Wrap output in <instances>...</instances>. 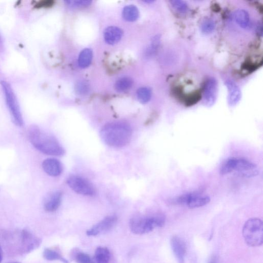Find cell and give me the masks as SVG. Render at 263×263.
<instances>
[{"label":"cell","mask_w":263,"mask_h":263,"mask_svg":"<svg viewBox=\"0 0 263 263\" xmlns=\"http://www.w3.org/2000/svg\"><path fill=\"white\" fill-rule=\"evenodd\" d=\"M100 138L108 146L121 148L127 145L133 136V129L125 122L116 121L108 123L101 129Z\"/></svg>","instance_id":"obj_1"},{"label":"cell","mask_w":263,"mask_h":263,"mask_svg":"<svg viewBox=\"0 0 263 263\" xmlns=\"http://www.w3.org/2000/svg\"><path fill=\"white\" fill-rule=\"evenodd\" d=\"M28 136L32 145L41 152L57 156L64 155L65 150L57 139L43 133L38 126L33 125L30 127Z\"/></svg>","instance_id":"obj_2"},{"label":"cell","mask_w":263,"mask_h":263,"mask_svg":"<svg viewBox=\"0 0 263 263\" xmlns=\"http://www.w3.org/2000/svg\"><path fill=\"white\" fill-rule=\"evenodd\" d=\"M166 222L164 216L155 215L152 216H136L131 219L129 227L136 234L148 233L155 228L163 226Z\"/></svg>","instance_id":"obj_3"},{"label":"cell","mask_w":263,"mask_h":263,"mask_svg":"<svg viewBox=\"0 0 263 263\" xmlns=\"http://www.w3.org/2000/svg\"><path fill=\"white\" fill-rule=\"evenodd\" d=\"M243 235L246 243L249 246L257 247L261 245L263 240L262 221L257 218L248 220L244 226Z\"/></svg>","instance_id":"obj_4"},{"label":"cell","mask_w":263,"mask_h":263,"mask_svg":"<svg viewBox=\"0 0 263 263\" xmlns=\"http://www.w3.org/2000/svg\"><path fill=\"white\" fill-rule=\"evenodd\" d=\"M1 85L5 96L8 108L14 122L19 126H22L23 124V117L20 105L16 94L11 86L8 82L2 81Z\"/></svg>","instance_id":"obj_5"},{"label":"cell","mask_w":263,"mask_h":263,"mask_svg":"<svg viewBox=\"0 0 263 263\" xmlns=\"http://www.w3.org/2000/svg\"><path fill=\"white\" fill-rule=\"evenodd\" d=\"M68 185L75 192L86 196H93L96 190L87 179L77 175H72L67 180Z\"/></svg>","instance_id":"obj_6"},{"label":"cell","mask_w":263,"mask_h":263,"mask_svg":"<svg viewBox=\"0 0 263 263\" xmlns=\"http://www.w3.org/2000/svg\"><path fill=\"white\" fill-rule=\"evenodd\" d=\"M20 238V251L22 253H29L38 248L41 244V239L28 230L21 231Z\"/></svg>","instance_id":"obj_7"},{"label":"cell","mask_w":263,"mask_h":263,"mask_svg":"<svg viewBox=\"0 0 263 263\" xmlns=\"http://www.w3.org/2000/svg\"><path fill=\"white\" fill-rule=\"evenodd\" d=\"M218 93V82L215 78H210L205 83L203 93V102L205 106L210 108L215 104Z\"/></svg>","instance_id":"obj_8"},{"label":"cell","mask_w":263,"mask_h":263,"mask_svg":"<svg viewBox=\"0 0 263 263\" xmlns=\"http://www.w3.org/2000/svg\"><path fill=\"white\" fill-rule=\"evenodd\" d=\"M234 171L242 176L248 178L254 177L258 174L257 166L243 158L235 157L233 172Z\"/></svg>","instance_id":"obj_9"},{"label":"cell","mask_w":263,"mask_h":263,"mask_svg":"<svg viewBox=\"0 0 263 263\" xmlns=\"http://www.w3.org/2000/svg\"><path fill=\"white\" fill-rule=\"evenodd\" d=\"M117 221V217L116 216L107 217L88 230L87 234L88 236H96L107 232L115 226Z\"/></svg>","instance_id":"obj_10"},{"label":"cell","mask_w":263,"mask_h":263,"mask_svg":"<svg viewBox=\"0 0 263 263\" xmlns=\"http://www.w3.org/2000/svg\"><path fill=\"white\" fill-rule=\"evenodd\" d=\"M225 84L228 90V103L230 107H234L241 100L242 92L241 89L237 84L231 80H227Z\"/></svg>","instance_id":"obj_11"},{"label":"cell","mask_w":263,"mask_h":263,"mask_svg":"<svg viewBox=\"0 0 263 263\" xmlns=\"http://www.w3.org/2000/svg\"><path fill=\"white\" fill-rule=\"evenodd\" d=\"M173 252L179 263H185L187 252V246L185 242L177 236H173L171 240Z\"/></svg>","instance_id":"obj_12"},{"label":"cell","mask_w":263,"mask_h":263,"mask_svg":"<svg viewBox=\"0 0 263 263\" xmlns=\"http://www.w3.org/2000/svg\"><path fill=\"white\" fill-rule=\"evenodd\" d=\"M42 168L44 172L51 176H58L63 171V167L59 161L55 159H48L44 160L42 163Z\"/></svg>","instance_id":"obj_13"},{"label":"cell","mask_w":263,"mask_h":263,"mask_svg":"<svg viewBox=\"0 0 263 263\" xmlns=\"http://www.w3.org/2000/svg\"><path fill=\"white\" fill-rule=\"evenodd\" d=\"M62 193L56 191L50 194L45 201L44 208L46 212L53 213L56 211L61 203Z\"/></svg>","instance_id":"obj_14"},{"label":"cell","mask_w":263,"mask_h":263,"mask_svg":"<svg viewBox=\"0 0 263 263\" xmlns=\"http://www.w3.org/2000/svg\"><path fill=\"white\" fill-rule=\"evenodd\" d=\"M234 19L235 23L241 29L248 30L251 27L250 16L248 13L243 9H239L234 13Z\"/></svg>","instance_id":"obj_15"},{"label":"cell","mask_w":263,"mask_h":263,"mask_svg":"<svg viewBox=\"0 0 263 263\" xmlns=\"http://www.w3.org/2000/svg\"><path fill=\"white\" fill-rule=\"evenodd\" d=\"M122 32L115 26H110L104 32L105 41L110 45H114L118 43L122 36Z\"/></svg>","instance_id":"obj_16"},{"label":"cell","mask_w":263,"mask_h":263,"mask_svg":"<svg viewBox=\"0 0 263 263\" xmlns=\"http://www.w3.org/2000/svg\"><path fill=\"white\" fill-rule=\"evenodd\" d=\"M210 202V198L209 196L203 195L198 192H194L186 205L190 209H194L203 207L207 205Z\"/></svg>","instance_id":"obj_17"},{"label":"cell","mask_w":263,"mask_h":263,"mask_svg":"<svg viewBox=\"0 0 263 263\" xmlns=\"http://www.w3.org/2000/svg\"><path fill=\"white\" fill-rule=\"evenodd\" d=\"M93 59V51L90 48L84 49L79 56L78 64L82 68L88 67Z\"/></svg>","instance_id":"obj_18"},{"label":"cell","mask_w":263,"mask_h":263,"mask_svg":"<svg viewBox=\"0 0 263 263\" xmlns=\"http://www.w3.org/2000/svg\"><path fill=\"white\" fill-rule=\"evenodd\" d=\"M110 258V252L107 248L100 247L96 250L95 253L96 263H109Z\"/></svg>","instance_id":"obj_19"},{"label":"cell","mask_w":263,"mask_h":263,"mask_svg":"<svg viewBox=\"0 0 263 263\" xmlns=\"http://www.w3.org/2000/svg\"><path fill=\"white\" fill-rule=\"evenodd\" d=\"M124 19L129 22H134L138 20L140 13L138 9L135 6L130 5L125 7L122 13Z\"/></svg>","instance_id":"obj_20"},{"label":"cell","mask_w":263,"mask_h":263,"mask_svg":"<svg viewBox=\"0 0 263 263\" xmlns=\"http://www.w3.org/2000/svg\"><path fill=\"white\" fill-rule=\"evenodd\" d=\"M43 257L48 260H60L63 263H69V261L64 258L57 251L49 248L44 249L43 253Z\"/></svg>","instance_id":"obj_21"},{"label":"cell","mask_w":263,"mask_h":263,"mask_svg":"<svg viewBox=\"0 0 263 263\" xmlns=\"http://www.w3.org/2000/svg\"><path fill=\"white\" fill-rule=\"evenodd\" d=\"M133 84L134 82L131 78L123 77L116 82L115 87L117 92H124L130 89Z\"/></svg>","instance_id":"obj_22"},{"label":"cell","mask_w":263,"mask_h":263,"mask_svg":"<svg viewBox=\"0 0 263 263\" xmlns=\"http://www.w3.org/2000/svg\"><path fill=\"white\" fill-rule=\"evenodd\" d=\"M216 24L212 19H208L203 21L201 26V29L203 33L208 35L212 33L215 30Z\"/></svg>","instance_id":"obj_23"},{"label":"cell","mask_w":263,"mask_h":263,"mask_svg":"<svg viewBox=\"0 0 263 263\" xmlns=\"http://www.w3.org/2000/svg\"><path fill=\"white\" fill-rule=\"evenodd\" d=\"M137 96L141 103H147L151 98L152 92L149 88L143 87L138 90Z\"/></svg>","instance_id":"obj_24"},{"label":"cell","mask_w":263,"mask_h":263,"mask_svg":"<svg viewBox=\"0 0 263 263\" xmlns=\"http://www.w3.org/2000/svg\"><path fill=\"white\" fill-rule=\"evenodd\" d=\"M161 43V38L159 35L154 36L152 39L151 44L147 49V54L149 56H151L155 53V52L159 47Z\"/></svg>","instance_id":"obj_25"},{"label":"cell","mask_w":263,"mask_h":263,"mask_svg":"<svg viewBox=\"0 0 263 263\" xmlns=\"http://www.w3.org/2000/svg\"><path fill=\"white\" fill-rule=\"evenodd\" d=\"M172 7L177 12L180 13H185L188 8L187 4L180 0H172L170 2Z\"/></svg>","instance_id":"obj_26"},{"label":"cell","mask_w":263,"mask_h":263,"mask_svg":"<svg viewBox=\"0 0 263 263\" xmlns=\"http://www.w3.org/2000/svg\"><path fill=\"white\" fill-rule=\"evenodd\" d=\"M75 259L78 263H94L92 257L89 254L83 252L76 253Z\"/></svg>","instance_id":"obj_27"},{"label":"cell","mask_w":263,"mask_h":263,"mask_svg":"<svg viewBox=\"0 0 263 263\" xmlns=\"http://www.w3.org/2000/svg\"><path fill=\"white\" fill-rule=\"evenodd\" d=\"M76 90L79 94L85 95L88 93L90 87L87 83L81 82L77 85Z\"/></svg>","instance_id":"obj_28"},{"label":"cell","mask_w":263,"mask_h":263,"mask_svg":"<svg viewBox=\"0 0 263 263\" xmlns=\"http://www.w3.org/2000/svg\"><path fill=\"white\" fill-rule=\"evenodd\" d=\"M67 3L70 6L75 7H85L90 6L92 2L91 1H69Z\"/></svg>","instance_id":"obj_29"},{"label":"cell","mask_w":263,"mask_h":263,"mask_svg":"<svg viewBox=\"0 0 263 263\" xmlns=\"http://www.w3.org/2000/svg\"><path fill=\"white\" fill-rule=\"evenodd\" d=\"M54 2L52 1H44L40 2L36 5L37 8L49 7L53 5Z\"/></svg>","instance_id":"obj_30"},{"label":"cell","mask_w":263,"mask_h":263,"mask_svg":"<svg viewBox=\"0 0 263 263\" xmlns=\"http://www.w3.org/2000/svg\"><path fill=\"white\" fill-rule=\"evenodd\" d=\"M208 263H218V259L216 256H214L210 258Z\"/></svg>","instance_id":"obj_31"},{"label":"cell","mask_w":263,"mask_h":263,"mask_svg":"<svg viewBox=\"0 0 263 263\" xmlns=\"http://www.w3.org/2000/svg\"><path fill=\"white\" fill-rule=\"evenodd\" d=\"M3 259V250L2 249V248L1 247V245H0V263H2Z\"/></svg>","instance_id":"obj_32"},{"label":"cell","mask_w":263,"mask_h":263,"mask_svg":"<svg viewBox=\"0 0 263 263\" xmlns=\"http://www.w3.org/2000/svg\"><path fill=\"white\" fill-rule=\"evenodd\" d=\"M9 263H21V262H18V261H13V262H9Z\"/></svg>","instance_id":"obj_33"}]
</instances>
